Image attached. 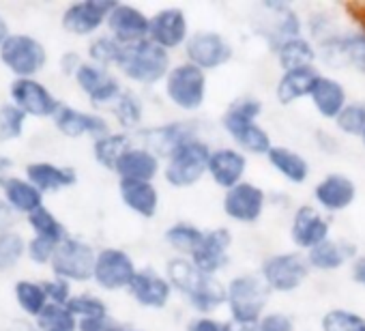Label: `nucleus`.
Returning a JSON list of instances; mask_svg holds the SVG:
<instances>
[{
  "label": "nucleus",
  "instance_id": "nucleus-1",
  "mask_svg": "<svg viewBox=\"0 0 365 331\" xmlns=\"http://www.w3.org/2000/svg\"><path fill=\"white\" fill-rule=\"evenodd\" d=\"M226 292H228L226 303H228L232 322L241 331H256L260 318L264 316L262 312L271 292L262 275H256V273L237 275L226 286Z\"/></svg>",
  "mask_w": 365,
  "mask_h": 331
},
{
  "label": "nucleus",
  "instance_id": "nucleus-2",
  "mask_svg": "<svg viewBox=\"0 0 365 331\" xmlns=\"http://www.w3.org/2000/svg\"><path fill=\"white\" fill-rule=\"evenodd\" d=\"M116 67L123 71L125 78L144 86H153L165 80L172 69L170 52H165L150 39H144L133 46H123V54Z\"/></svg>",
  "mask_w": 365,
  "mask_h": 331
},
{
  "label": "nucleus",
  "instance_id": "nucleus-3",
  "mask_svg": "<svg viewBox=\"0 0 365 331\" xmlns=\"http://www.w3.org/2000/svg\"><path fill=\"white\" fill-rule=\"evenodd\" d=\"M213 148L200 138L180 144L165 161L163 179L168 185L182 190L196 185L205 175H209V159Z\"/></svg>",
  "mask_w": 365,
  "mask_h": 331
},
{
  "label": "nucleus",
  "instance_id": "nucleus-4",
  "mask_svg": "<svg viewBox=\"0 0 365 331\" xmlns=\"http://www.w3.org/2000/svg\"><path fill=\"white\" fill-rule=\"evenodd\" d=\"M165 97L182 112H196L207 99V73L192 63H178L165 78Z\"/></svg>",
  "mask_w": 365,
  "mask_h": 331
},
{
  "label": "nucleus",
  "instance_id": "nucleus-5",
  "mask_svg": "<svg viewBox=\"0 0 365 331\" xmlns=\"http://www.w3.org/2000/svg\"><path fill=\"white\" fill-rule=\"evenodd\" d=\"M307 273H309L307 256L299 252L273 254L264 260L262 271H260L269 290H275V292H292L305 282Z\"/></svg>",
  "mask_w": 365,
  "mask_h": 331
},
{
  "label": "nucleus",
  "instance_id": "nucleus-6",
  "mask_svg": "<svg viewBox=\"0 0 365 331\" xmlns=\"http://www.w3.org/2000/svg\"><path fill=\"white\" fill-rule=\"evenodd\" d=\"M95 250L80 239H65L52 258V269L61 280L86 282L95 273Z\"/></svg>",
  "mask_w": 365,
  "mask_h": 331
},
{
  "label": "nucleus",
  "instance_id": "nucleus-7",
  "mask_svg": "<svg viewBox=\"0 0 365 331\" xmlns=\"http://www.w3.org/2000/svg\"><path fill=\"white\" fill-rule=\"evenodd\" d=\"M0 61H3L16 76L31 78L46 67L48 54H46V48L37 39L29 35H11L0 46Z\"/></svg>",
  "mask_w": 365,
  "mask_h": 331
},
{
  "label": "nucleus",
  "instance_id": "nucleus-8",
  "mask_svg": "<svg viewBox=\"0 0 365 331\" xmlns=\"http://www.w3.org/2000/svg\"><path fill=\"white\" fill-rule=\"evenodd\" d=\"M185 58L187 63L196 65L198 69L213 71L230 63L232 58V46L226 37H222L215 31H202L190 37L185 46Z\"/></svg>",
  "mask_w": 365,
  "mask_h": 331
},
{
  "label": "nucleus",
  "instance_id": "nucleus-9",
  "mask_svg": "<svg viewBox=\"0 0 365 331\" xmlns=\"http://www.w3.org/2000/svg\"><path fill=\"white\" fill-rule=\"evenodd\" d=\"M138 269L131 256L118 248H106L97 254L93 280L106 290H120L129 288Z\"/></svg>",
  "mask_w": 365,
  "mask_h": 331
},
{
  "label": "nucleus",
  "instance_id": "nucleus-10",
  "mask_svg": "<svg viewBox=\"0 0 365 331\" xmlns=\"http://www.w3.org/2000/svg\"><path fill=\"white\" fill-rule=\"evenodd\" d=\"M190 37L192 35H190L187 16L178 7H165L150 18L148 39L153 44H157L159 48H163L165 52L185 48Z\"/></svg>",
  "mask_w": 365,
  "mask_h": 331
},
{
  "label": "nucleus",
  "instance_id": "nucleus-11",
  "mask_svg": "<svg viewBox=\"0 0 365 331\" xmlns=\"http://www.w3.org/2000/svg\"><path fill=\"white\" fill-rule=\"evenodd\" d=\"M142 146L155 153L157 157H170L180 144L198 138V125L192 121H174L159 127H148L140 131Z\"/></svg>",
  "mask_w": 365,
  "mask_h": 331
},
{
  "label": "nucleus",
  "instance_id": "nucleus-12",
  "mask_svg": "<svg viewBox=\"0 0 365 331\" xmlns=\"http://www.w3.org/2000/svg\"><path fill=\"white\" fill-rule=\"evenodd\" d=\"M116 5L118 3H114V0H82V3H73L63 14V29L78 37L91 35L108 22Z\"/></svg>",
  "mask_w": 365,
  "mask_h": 331
},
{
  "label": "nucleus",
  "instance_id": "nucleus-13",
  "mask_svg": "<svg viewBox=\"0 0 365 331\" xmlns=\"http://www.w3.org/2000/svg\"><path fill=\"white\" fill-rule=\"evenodd\" d=\"M267 207L264 190L256 183L243 181L226 192L224 196V213L239 224H256Z\"/></svg>",
  "mask_w": 365,
  "mask_h": 331
},
{
  "label": "nucleus",
  "instance_id": "nucleus-14",
  "mask_svg": "<svg viewBox=\"0 0 365 331\" xmlns=\"http://www.w3.org/2000/svg\"><path fill=\"white\" fill-rule=\"evenodd\" d=\"M329 233H331V224L318 209L303 205L294 211L290 237L299 250L309 252V250L318 248L320 243H324L329 239Z\"/></svg>",
  "mask_w": 365,
  "mask_h": 331
},
{
  "label": "nucleus",
  "instance_id": "nucleus-15",
  "mask_svg": "<svg viewBox=\"0 0 365 331\" xmlns=\"http://www.w3.org/2000/svg\"><path fill=\"white\" fill-rule=\"evenodd\" d=\"M108 29L120 46H133L148 39L150 18L131 5H116L108 18Z\"/></svg>",
  "mask_w": 365,
  "mask_h": 331
},
{
  "label": "nucleus",
  "instance_id": "nucleus-16",
  "mask_svg": "<svg viewBox=\"0 0 365 331\" xmlns=\"http://www.w3.org/2000/svg\"><path fill=\"white\" fill-rule=\"evenodd\" d=\"M76 80H78L80 88L84 91V95L95 106L114 103L123 93L118 80L108 69L93 65V63H82L80 69L76 71Z\"/></svg>",
  "mask_w": 365,
  "mask_h": 331
},
{
  "label": "nucleus",
  "instance_id": "nucleus-17",
  "mask_svg": "<svg viewBox=\"0 0 365 331\" xmlns=\"http://www.w3.org/2000/svg\"><path fill=\"white\" fill-rule=\"evenodd\" d=\"M247 170V155L232 146H220L213 148L209 159V177L215 185L224 188L226 192L235 185L243 183Z\"/></svg>",
  "mask_w": 365,
  "mask_h": 331
},
{
  "label": "nucleus",
  "instance_id": "nucleus-18",
  "mask_svg": "<svg viewBox=\"0 0 365 331\" xmlns=\"http://www.w3.org/2000/svg\"><path fill=\"white\" fill-rule=\"evenodd\" d=\"M11 97L20 110L33 116H56L61 110L56 97L33 78H18L11 84Z\"/></svg>",
  "mask_w": 365,
  "mask_h": 331
},
{
  "label": "nucleus",
  "instance_id": "nucleus-19",
  "mask_svg": "<svg viewBox=\"0 0 365 331\" xmlns=\"http://www.w3.org/2000/svg\"><path fill=\"white\" fill-rule=\"evenodd\" d=\"M232 243V233L228 228H213L207 233L202 245L192 256V263L205 275H213L228 265V250Z\"/></svg>",
  "mask_w": 365,
  "mask_h": 331
},
{
  "label": "nucleus",
  "instance_id": "nucleus-20",
  "mask_svg": "<svg viewBox=\"0 0 365 331\" xmlns=\"http://www.w3.org/2000/svg\"><path fill=\"white\" fill-rule=\"evenodd\" d=\"M322 52L329 63L333 65L346 63L356 71L365 73V31L333 35L331 39L322 41Z\"/></svg>",
  "mask_w": 365,
  "mask_h": 331
},
{
  "label": "nucleus",
  "instance_id": "nucleus-21",
  "mask_svg": "<svg viewBox=\"0 0 365 331\" xmlns=\"http://www.w3.org/2000/svg\"><path fill=\"white\" fill-rule=\"evenodd\" d=\"M131 297L144 307H165L172 297V284L165 275L157 273L155 269H140L129 286Z\"/></svg>",
  "mask_w": 365,
  "mask_h": 331
},
{
  "label": "nucleus",
  "instance_id": "nucleus-22",
  "mask_svg": "<svg viewBox=\"0 0 365 331\" xmlns=\"http://www.w3.org/2000/svg\"><path fill=\"white\" fill-rule=\"evenodd\" d=\"M356 185L346 175H327L314 188V198L327 213H339L354 203Z\"/></svg>",
  "mask_w": 365,
  "mask_h": 331
},
{
  "label": "nucleus",
  "instance_id": "nucleus-23",
  "mask_svg": "<svg viewBox=\"0 0 365 331\" xmlns=\"http://www.w3.org/2000/svg\"><path fill=\"white\" fill-rule=\"evenodd\" d=\"M54 125H56L58 131H63L69 138H80V136L88 133V136H93L97 140V138H103V136L110 133V127H108L106 118H101L97 114H91V112L69 108V106H61V110L54 116Z\"/></svg>",
  "mask_w": 365,
  "mask_h": 331
},
{
  "label": "nucleus",
  "instance_id": "nucleus-24",
  "mask_svg": "<svg viewBox=\"0 0 365 331\" xmlns=\"http://www.w3.org/2000/svg\"><path fill=\"white\" fill-rule=\"evenodd\" d=\"M159 157L155 153H150L144 146H131L116 163L114 173L120 177V181H148L153 183V179L159 175Z\"/></svg>",
  "mask_w": 365,
  "mask_h": 331
},
{
  "label": "nucleus",
  "instance_id": "nucleus-25",
  "mask_svg": "<svg viewBox=\"0 0 365 331\" xmlns=\"http://www.w3.org/2000/svg\"><path fill=\"white\" fill-rule=\"evenodd\" d=\"M309 97H312L316 112L322 118H331V121H335L339 116V112L348 106L346 88L341 86L339 80L329 78V76H318Z\"/></svg>",
  "mask_w": 365,
  "mask_h": 331
},
{
  "label": "nucleus",
  "instance_id": "nucleus-26",
  "mask_svg": "<svg viewBox=\"0 0 365 331\" xmlns=\"http://www.w3.org/2000/svg\"><path fill=\"white\" fill-rule=\"evenodd\" d=\"M120 198L129 211L140 218H155L159 209V192L148 181H120Z\"/></svg>",
  "mask_w": 365,
  "mask_h": 331
},
{
  "label": "nucleus",
  "instance_id": "nucleus-27",
  "mask_svg": "<svg viewBox=\"0 0 365 331\" xmlns=\"http://www.w3.org/2000/svg\"><path fill=\"white\" fill-rule=\"evenodd\" d=\"M318 71L314 67H305V69H294V71H286L277 86H275V97L282 106H290L303 97L312 95V88L318 80Z\"/></svg>",
  "mask_w": 365,
  "mask_h": 331
},
{
  "label": "nucleus",
  "instance_id": "nucleus-28",
  "mask_svg": "<svg viewBox=\"0 0 365 331\" xmlns=\"http://www.w3.org/2000/svg\"><path fill=\"white\" fill-rule=\"evenodd\" d=\"M267 159H269L271 168L275 173H279L286 181H290L294 185L305 183L307 177H309V163H307V159L301 153H297V151H292L288 146H273L267 153Z\"/></svg>",
  "mask_w": 365,
  "mask_h": 331
},
{
  "label": "nucleus",
  "instance_id": "nucleus-29",
  "mask_svg": "<svg viewBox=\"0 0 365 331\" xmlns=\"http://www.w3.org/2000/svg\"><path fill=\"white\" fill-rule=\"evenodd\" d=\"M26 175L39 192H56V190L69 188L78 181V177L71 168H61V166L46 163V161L31 163L26 168Z\"/></svg>",
  "mask_w": 365,
  "mask_h": 331
},
{
  "label": "nucleus",
  "instance_id": "nucleus-30",
  "mask_svg": "<svg viewBox=\"0 0 365 331\" xmlns=\"http://www.w3.org/2000/svg\"><path fill=\"white\" fill-rule=\"evenodd\" d=\"M277 63L279 67L286 71H294V69H305V67H314V61H316V48L309 39H305L303 35L301 37H294V39H288L284 41L277 50Z\"/></svg>",
  "mask_w": 365,
  "mask_h": 331
},
{
  "label": "nucleus",
  "instance_id": "nucleus-31",
  "mask_svg": "<svg viewBox=\"0 0 365 331\" xmlns=\"http://www.w3.org/2000/svg\"><path fill=\"white\" fill-rule=\"evenodd\" d=\"M352 256H354V245L327 239L324 243L307 252V263L312 269H318V271H335L344 267L346 260Z\"/></svg>",
  "mask_w": 365,
  "mask_h": 331
},
{
  "label": "nucleus",
  "instance_id": "nucleus-32",
  "mask_svg": "<svg viewBox=\"0 0 365 331\" xmlns=\"http://www.w3.org/2000/svg\"><path fill=\"white\" fill-rule=\"evenodd\" d=\"M237 148L243 151V153H252V155H267L273 144H271V136L264 127H260L258 123H241V125H235V127H228L226 129Z\"/></svg>",
  "mask_w": 365,
  "mask_h": 331
},
{
  "label": "nucleus",
  "instance_id": "nucleus-33",
  "mask_svg": "<svg viewBox=\"0 0 365 331\" xmlns=\"http://www.w3.org/2000/svg\"><path fill=\"white\" fill-rule=\"evenodd\" d=\"M3 190H5V198H7L9 207H14L16 211H22V213H29L31 215V213H35L37 209L43 207L41 192L33 183H29L24 179L11 177L3 185Z\"/></svg>",
  "mask_w": 365,
  "mask_h": 331
},
{
  "label": "nucleus",
  "instance_id": "nucleus-34",
  "mask_svg": "<svg viewBox=\"0 0 365 331\" xmlns=\"http://www.w3.org/2000/svg\"><path fill=\"white\" fill-rule=\"evenodd\" d=\"M205 237H207L205 230H200L198 226L187 224V222H178V224L170 226V228L165 230V235H163L165 243H168L172 250H176L178 254H187L190 258H192V256L196 254V250L202 245Z\"/></svg>",
  "mask_w": 365,
  "mask_h": 331
},
{
  "label": "nucleus",
  "instance_id": "nucleus-35",
  "mask_svg": "<svg viewBox=\"0 0 365 331\" xmlns=\"http://www.w3.org/2000/svg\"><path fill=\"white\" fill-rule=\"evenodd\" d=\"M226 299H228L226 288L213 275H205L202 282L187 295V301L202 314L217 310L220 305L226 303Z\"/></svg>",
  "mask_w": 365,
  "mask_h": 331
},
{
  "label": "nucleus",
  "instance_id": "nucleus-36",
  "mask_svg": "<svg viewBox=\"0 0 365 331\" xmlns=\"http://www.w3.org/2000/svg\"><path fill=\"white\" fill-rule=\"evenodd\" d=\"M131 148V138L127 133H108L103 138H97L93 144L95 159L108 170H114L118 159Z\"/></svg>",
  "mask_w": 365,
  "mask_h": 331
},
{
  "label": "nucleus",
  "instance_id": "nucleus-37",
  "mask_svg": "<svg viewBox=\"0 0 365 331\" xmlns=\"http://www.w3.org/2000/svg\"><path fill=\"white\" fill-rule=\"evenodd\" d=\"M37 327L39 331H78L80 322L67 305L48 303L37 316Z\"/></svg>",
  "mask_w": 365,
  "mask_h": 331
},
{
  "label": "nucleus",
  "instance_id": "nucleus-38",
  "mask_svg": "<svg viewBox=\"0 0 365 331\" xmlns=\"http://www.w3.org/2000/svg\"><path fill=\"white\" fill-rule=\"evenodd\" d=\"M112 112H114V116L123 129H138L142 123V116H144V106H142L138 95L123 91L120 97L114 101Z\"/></svg>",
  "mask_w": 365,
  "mask_h": 331
},
{
  "label": "nucleus",
  "instance_id": "nucleus-39",
  "mask_svg": "<svg viewBox=\"0 0 365 331\" xmlns=\"http://www.w3.org/2000/svg\"><path fill=\"white\" fill-rule=\"evenodd\" d=\"M262 114V103L254 97H239L230 103V108L226 110L222 125L224 129L241 125V123H256V118Z\"/></svg>",
  "mask_w": 365,
  "mask_h": 331
},
{
  "label": "nucleus",
  "instance_id": "nucleus-40",
  "mask_svg": "<svg viewBox=\"0 0 365 331\" xmlns=\"http://www.w3.org/2000/svg\"><path fill=\"white\" fill-rule=\"evenodd\" d=\"M16 297H18L20 307L31 316H39L43 312V307L48 305V295L43 290V284L18 282L16 284Z\"/></svg>",
  "mask_w": 365,
  "mask_h": 331
},
{
  "label": "nucleus",
  "instance_id": "nucleus-41",
  "mask_svg": "<svg viewBox=\"0 0 365 331\" xmlns=\"http://www.w3.org/2000/svg\"><path fill=\"white\" fill-rule=\"evenodd\" d=\"M31 226H33V230L37 233V237H41V239H48V241H52V243H56V245H61L67 237H65V228H63V224L46 209V207H41V209H37L35 213H31Z\"/></svg>",
  "mask_w": 365,
  "mask_h": 331
},
{
  "label": "nucleus",
  "instance_id": "nucleus-42",
  "mask_svg": "<svg viewBox=\"0 0 365 331\" xmlns=\"http://www.w3.org/2000/svg\"><path fill=\"white\" fill-rule=\"evenodd\" d=\"M322 331H365V318L350 310H329L320 320Z\"/></svg>",
  "mask_w": 365,
  "mask_h": 331
},
{
  "label": "nucleus",
  "instance_id": "nucleus-43",
  "mask_svg": "<svg viewBox=\"0 0 365 331\" xmlns=\"http://www.w3.org/2000/svg\"><path fill=\"white\" fill-rule=\"evenodd\" d=\"M120 54H123V46L112 35L110 37H97L88 48V56H91L93 65H99L103 69L110 65H118Z\"/></svg>",
  "mask_w": 365,
  "mask_h": 331
},
{
  "label": "nucleus",
  "instance_id": "nucleus-44",
  "mask_svg": "<svg viewBox=\"0 0 365 331\" xmlns=\"http://www.w3.org/2000/svg\"><path fill=\"white\" fill-rule=\"evenodd\" d=\"M335 125L341 133L348 136H361L365 129V101H352L348 103L339 116L335 118Z\"/></svg>",
  "mask_w": 365,
  "mask_h": 331
},
{
  "label": "nucleus",
  "instance_id": "nucleus-45",
  "mask_svg": "<svg viewBox=\"0 0 365 331\" xmlns=\"http://www.w3.org/2000/svg\"><path fill=\"white\" fill-rule=\"evenodd\" d=\"M67 307L71 310V314L80 320H91V318H106L108 316V305L93 295H78L71 297Z\"/></svg>",
  "mask_w": 365,
  "mask_h": 331
},
{
  "label": "nucleus",
  "instance_id": "nucleus-46",
  "mask_svg": "<svg viewBox=\"0 0 365 331\" xmlns=\"http://www.w3.org/2000/svg\"><path fill=\"white\" fill-rule=\"evenodd\" d=\"M24 250H26L24 239L18 233H11V230L0 233V269L16 267Z\"/></svg>",
  "mask_w": 365,
  "mask_h": 331
},
{
  "label": "nucleus",
  "instance_id": "nucleus-47",
  "mask_svg": "<svg viewBox=\"0 0 365 331\" xmlns=\"http://www.w3.org/2000/svg\"><path fill=\"white\" fill-rule=\"evenodd\" d=\"M24 118H26V112L20 110L18 106L9 103L0 108V142L16 140L24 129Z\"/></svg>",
  "mask_w": 365,
  "mask_h": 331
},
{
  "label": "nucleus",
  "instance_id": "nucleus-48",
  "mask_svg": "<svg viewBox=\"0 0 365 331\" xmlns=\"http://www.w3.org/2000/svg\"><path fill=\"white\" fill-rule=\"evenodd\" d=\"M56 248H58L56 243H52V241H48V239H41V237H35V239L29 243V256L33 258V263L46 265V263H52Z\"/></svg>",
  "mask_w": 365,
  "mask_h": 331
},
{
  "label": "nucleus",
  "instance_id": "nucleus-49",
  "mask_svg": "<svg viewBox=\"0 0 365 331\" xmlns=\"http://www.w3.org/2000/svg\"><path fill=\"white\" fill-rule=\"evenodd\" d=\"M256 331H294V325H292L290 316H286L282 312H271L260 318Z\"/></svg>",
  "mask_w": 365,
  "mask_h": 331
},
{
  "label": "nucleus",
  "instance_id": "nucleus-50",
  "mask_svg": "<svg viewBox=\"0 0 365 331\" xmlns=\"http://www.w3.org/2000/svg\"><path fill=\"white\" fill-rule=\"evenodd\" d=\"M43 290H46V295H48V299H50L52 303H58V305H67L69 299H71L69 282H67V280H61V277L46 282V284H43Z\"/></svg>",
  "mask_w": 365,
  "mask_h": 331
},
{
  "label": "nucleus",
  "instance_id": "nucleus-51",
  "mask_svg": "<svg viewBox=\"0 0 365 331\" xmlns=\"http://www.w3.org/2000/svg\"><path fill=\"white\" fill-rule=\"evenodd\" d=\"M187 331H241L235 322H224L211 316H200L187 325Z\"/></svg>",
  "mask_w": 365,
  "mask_h": 331
},
{
  "label": "nucleus",
  "instance_id": "nucleus-52",
  "mask_svg": "<svg viewBox=\"0 0 365 331\" xmlns=\"http://www.w3.org/2000/svg\"><path fill=\"white\" fill-rule=\"evenodd\" d=\"M80 331H127L120 322L112 320L110 316L106 318H91V320H80Z\"/></svg>",
  "mask_w": 365,
  "mask_h": 331
},
{
  "label": "nucleus",
  "instance_id": "nucleus-53",
  "mask_svg": "<svg viewBox=\"0 0 365 331\" xmlns=\"http://www.w3.org/2000/svg\"><path fill=\"white\" fill-rule=\"evenodd\" d=\"M14 222V213H11V207L9 203H5L3 198H0V233H5Z\"/></svg>",
  "mask_w": 365,
  "mask_h": 331
},
{
  "label": "nucleus",
  "instance_id": "nucleus-54",
  "mask_svg": "<svg viewBox=\"0 0 365 331\" xmlns=\"http://www.w3.org/2000/svg\"><path fill=\"white\" fill-rule=\"evenodd\" d=\"M352 280L361 286H365V256H359L352 265Z\"/></svg>",
  "mask_w": 365,
  "mask_h": 331
},
{
  "label": "nucleus",
  "instance_id": "nucleus-55",
  "mask_svg": "<svg viewBox=\"0 0 365 331\" xmlns=\"http://www.w3.org/2000/svg\"><path fill=\"white\" fill-rule=\"evenodd\" d=\"M14 168V161L9 157H3L0 155V188H3L9 179H7V173Z\"/></svg>",
  "mask_w": 365,
  "mask_h": 331
},
{
  "label": "nucleus",
  "instance_id": "nucleus-56",
  "mask_svg": "<svg viewBox=\"0 0 365 331\" xmlns=\"http://www.w3.org/2000/svg\"><path fill=\"white\" fill-rule=\"evenodd\" d=\"M61 63H63V69H65L67 73H76V71L80 69V65H82L80 58H78L76 54H67Z\"/></svg>",
  "mask_w": 365,
  "mask_h": 331
},
{
  "label": "nucleus",
  "instance_id": "nucleus-57",
  "mask_svg": "<svg viewBox=\"0 0 365 331\" xmlns=\"http://www.w3.org/2000/svg\"><path fill=\"white\" fill-rule=\"evenodd\" d=\"M9 37H11V35H9V26H7V22L3 20V16H0V46H3Z\"/></svg>",
  "mask_w": 365,
  "mask_h": 331
},
{
  "label": "nucleus",
  "instance_id": "nucleus-58",
  "mask_svg": "<svg viewBox=\"0 0 365 331\" xmlns=\"http://www.w3.org/2000/svg\"><path fill=\"white\" fill-rule=\"evenodd\" d=\"M359 138H361V142H363V146H365V129H363V133H361Z\"/></svg>",
  "mask_w": 365,
  "mask_h": 331
},
{
  "label": "nucleus",
  "instance_id": "nucleus-59",
  "mask_svg": "<svg viewBox=\"0 0 365 331\" xmlns=\"http://www.w3.org/2000/svg\"><path fill=\"white\" fill-rule=\"evenodd\" d=\"M127 331H138V329H127Z\"/></svg>",
  "mask_w": 365,
  "mask_h": 331
}]
</instances>
